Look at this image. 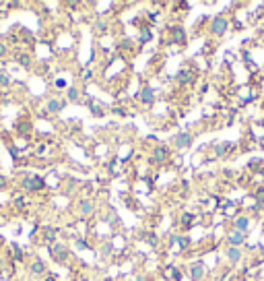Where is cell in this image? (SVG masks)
I'll list each match as a JSON object with an SVG mask.
<instances>
[{"label":"cell","instance_id":"9","mask_svg":"<svg viewBox=\"0 0 264 281\" xmlns=\"http://www.w3.org/2000/svg\"><path fill=\"white\" fill-rule=\"evenodd\" d=\"M15 62H17V66L29 70L33 66V56L29 54V52H17V54H15Z\"/></svg>","mask_w":264,"mask_h":281},{"label":"cell","instance_id":"20","mask_svg":"<svg viewBox=\"0 0 264 281\" xmlns=\"http://www.w3.org/2000/svg\"><path fill=\"white\" fill-rule=\"evenodd\" d=\"M229 149H231L229 143H217V145H215V155H217V157H225Z\"/></svg>","mask_w":264,"mask_h":281},{"label":"cell","instance_id":"14","mask_svg":"<svg viewBox=\"0 0 264 281\" xmlns=\"http://www.w3.org/2000/svg\"><path fill=\"white\" fill-rule=\"evenodd\" d=\"M83 99L81 91H79V87H68V91H66V101L70 103H79Z\"/></svg>","mask_w":264,"mask_h":281},{"label":"cell","instance_id":"12","mask_svg":"<svg viewBox=\"0 0 264 281\" xmlns=\"http://www.w3.org/2000/svg\"><path fill=\"white\" fill-rule=\"evenodd\" d=\"M233 230H237V232H241V234H248V232H250V217H248V215H239V217H235V221H233Z\"/></svg>","mask_w":264,"mask_h":281},{"label":"cell","instance_id":"29","mask_svg":"<svg viewBox=\"0 0 264 281\" xmlns=\"http://www.w3.org/2000/svg\"><path fill=\"white\" fill-rule=\"evenodd\" d=\"M260 248H262V250H264V240H262V244H260Z\"/></svg>","mask_w":264,"mask_h":281},{"label":"cell","instance_id":"3","mask_svg":"<svg viewBox=\"0 0 264 281\" xmlns=\"http://www.w3.org/2000/svg\"><path fill=\"white\" fill-rule=\"evenodd\" d=\"M29 275L31 277H46L48 275V265H46V260L40 258V256H33V260L29 262Z\"/></svg>","mask_w":264,"mask_h":281},{"label":"cell","instance_id":"8","mask_svg":"<svg viewBox=\"0 0 264 281\" xmlns=\"http://www.w3.org/2000/svg\"><path fill=\"white\" fill-rule=\"evenodd\" d=\"M151 160H153L155 164H165V162L169 160V149H167L165 145H157V147L153 149Z\"/></svg>","mask_w":264,"mask_h":281},{"label":"cell","instance_id":"26","mask_svg":"<svg viewBox=\"0 0 264 281\" xmlns=\"http://www.w3.org/2000/svg\"><path fill=\"white\" fill-rule=\"evenodd\" d=\"M54 85L58 87V89H62V87H66V81H64V79H56V81H54Z\"/></svg>","mask_w":264,"mask_h":281},{"label":"cell","instance_id":"24","mask_svg":"<svg viewBox=\"0 0 264 281\" xmlns=\"http://www.w3.org/2000/svg\"><path fill=\"white\" fill-rule=\"evenodd\" d=\"M9 184H11V180H9V176H5V174H0V192H3V190H7V188H9Z\"/></svg>","mask_w":264,"mask_h":281},{"label":"cell","instance_id":"19","mask_svg":"<svg viewBox=\"0 0 264 281\" xmlns=\"http://www.w3.org/2000/svg\"><path fill=\"white\" fill-rule=\"evenodd\" d=\"M15 83L13 75L11 73H0V87H5V89H9V87Z\"/></svg>","mask_w":264,"mask_h":281},{"label":"cell","instance_id":"10","mask_svg":"<svg viewBox=\"0 0 264 281\" xmlns=\"http://www.w3.org/2000/svg\"><path fill=\"white\" fill-rule=\"evenodd\" d=\"M31 132H33V124H31V122L27 120H21V122H17V134H19L21 138H31Z\"/></svg>","mask_w":264,"mask_h":281},{"label":"cell","instance_id":"13","mask_svg":"<svg viewBox=\"0 0 264 281\" xmlns=\"http://www.w3.org/2000/svg\"><path fill=\"white\" fill-rule=\"evenodd\" d=\"M27 205H29V199H27L25 192H19V195H15V197H13V207H15V209L23 211Z\"/></svg>","mask_w":264,"mask_h":281},{"label":"cell","instance_id":"2","mask_svg":"<svg viewBox=\"0 0 264 281\" xmlns=\"http://www.w3.org/2000/svg\"><path fill=\"white\" fill-rule=\"evenodd\" d=\"M192 143H194V134L188 132V130L178 132V134L173 136V147H175V149H180V151L190 149V147H192Z\"/></svg>","mask_w":264,"mask_h":281},{"label":"cell","instance_id":"5","mask_svg":"<svg viewBox=\"0 0 264 281\" xmlns=\"http://www.w3.org/2000/svg\"><path fill=\"white\" fill-rule=\"evenodd\" d=\"M66 99L64 97H50L48 101H46V112L48 114H60L64 108H66Z\"/></svg>","mask_w":264,"mask_h":281},{"label":"cell","instance_id":"1","mask_svg":"<svg viewBox=\"0 0 264 281\" xmlns=\"http://www.w3.org/2000/svg\"><path fill=\"white\" fill-rule=\"evenodd\" d=\"M44 188H46L44 176H40V174H23L21 190L25 192V195H38V192H42Z\"/></svg>","mask_w":264,"mask_h":281},{"label":"cell","instance_id":"22","mask_svg":"<svg viewBox=\"0 0 264 281\" xmlns=\"http://www.w3.org/2000/svg\"><path fill=\"white\" fill-rule=\"evenodd\" d=\"M192 81H194V75H192L190 73V70H184V73H180V83H192Z\"/></svg>","mask_w":264,"mask_h":281},{"label":"cell","instance_id":"25","mask_svg":"<svg viewBox=\"0 0 264 281\" xmlns=\"http://www.w3.org/2000/svg\"><path fill=\"white\" fill-rule=\"evenodd\" d=\"M81 79H83V81H91V79H93V70H91V68H85L83 73H81Z\"/></svg>","mask_w":264,"mask_h":281},{"label":"cell","instance_id":"31","mask_svg":"<svg viewBox=\"0 0 264 281\" xmlns=\"http://www.w3.org/2000/svg\"><path fill=\"white\" fill-rule=\"evenodd\" d=\"M0 23H3V21H0Z\"/></svg>","mask_w":264,"mask_h":281},{"label":"cell","instance_id":"18","mask_svg":"<svg viewBox=\"0 0 264 281\" xmlns=\"http://www.w3.org/2000/svg\"><path fill=\"white\" fill-rule=\"evenodd\" d=\"M190 277L194 281H200L204 277V267L202 265H194V267H192V271H190Z\"/></svg>","mask_w":264,"mask_h":281},{"label":"cell","instance_id":"11","mask_svg":"<svg viewBox=\"0 0 264 281\" xmlns=\"http://www.w3.org/2000/svg\"><path fill=\"white\" fill-rule=\"evenodd\" d=\"M243 242H245V234H241L237 230H231L229 234H227V244L233 246V248H239Z\"/></svg>","mask_w":264,"mask_h":281},{"label":"cell","instance_id":"7","mask_svg":"<svg viewBox=\"0 0 264 281\" xmlns=\"http://www.w3.org/2000/svg\"><path fill=\"white\" fill-rule=\"evenodd\" d=\"M48 248H50V254H52V258H54V260H58V262H64L66 260L68 250H66V246L62 242L52 244V246H48Z\"/></svg>","mask_w":264,"mask_h":281},{"label":"cell","instance_id":"30","mask_svg":"<svg viewBox=\"0 0 264 281\" xmlns=\"http://www.w3.org/2000/svg\"><path fill=\"white\" fill-rule=\"evenodd\" d=\"M105 281H112V279H110V277H108V279H105Z\"/></svg>","mask_w":264,"mask_h":281},{"label":"cell","instance_id":"17","mask_svg":"<svg viewBox=\"0 0 264 281\" xmlns=\"http://www.w3.org/2000/svg\"><path fill=\"white\" fill-rule=\"evenodd\" d=\"M173 42L175 44H186V33H184V29L182 27H173Z\"/></svg>","mask_w":264,"mask_h":281},{"label":"cell","instance_id":"21","mask_svg":"<svg viewBox=\"0 0 264 281\" xmlns=\"http://www.w3.org/2000/svg\"><path fill=\"white\" fill-rule=\"evenodd\" d=\"M9 52H11V44L0 40V60H5L9 56Z\"/></svg>","mask_w":264,"mask_h":281},{"label":"cell","instance_id":"16","mask_svg":"<svg viewBox=\"0 0 264 281\" xmlns=\"http://www.w3.org/2000/svg\"><path fill=\"white\" fill-rule=\"evenodd\" d=\"M241 256H243L241 248H233V246H229V248H227V258H229V260L233 262V265L241 260Z\"/></svg>","mask_w":264,"mask_h":281},{"label":"cell","instance_id":"6","mask_svg":"<svg viewBox=\"0 0 264 281\" xmlns=\"http://www.w3.org/2000/svg\"><path fill=\"white\" fill-rule=\"evenodd\" d=\"M95 201L93 199H89V197H85V199H81L79 201V213H81V217H91L93 213H95Z\"/></svg>","mask_w":264,"mask_h":281},{"label":"cell","instance_id":"15","mask_svg":"<svg viewBox=\"0 0 264 281\" xmlns=\"http://www.w3.org/2000/svg\"><path fill=\"white\" fill-rule=\"evenodd\" d=\"M140 103H143V105H153L155 103L153 89H143V91H140Z\"/></svg>","mask_w":264,"mask_h":281},{"label":"cell","instance_id":"27","mask_svg":"<svg viewBox=\"0 0 264 281\" xmlns=\"http://www.w3.org/2000/svg\"><path fill=\"white\" fill-rule=\"evenodd\" d=\"M151 40V31H143V38H140V42H147Z\"/></svg>","mask_w":264,"mask_h":281},{"label":"cell","instance_id":"28","mask_svg":"<svg viewBox=\"0 0 264 281\" xmlns=\"http://www.w3.org/2000/svg\"><path fill=\"white\" fill-rule=\"evenodd\" d=\"M258 174H260V176H262V178H264V170H260V172H258Z\"/></svg>","mask_w":264,"mask_h":281},{"label":"cell","instance_id":"23","mask_svg":"<svg viewBox=\"0 0 264 281\" xmlns=\"http://www.w3.org/2000/svg\"><path fill=\"white\" fill-rule=\"evenodd\" d=\"M89 108H91V114H93V116H103V114H105L103 105H99V103H91Z\"/></svg>","mask_w":264,"mask_h":281},{"label":"cell","instance_id":"4","mask_svg":"<svg viewBox=\"0 0 264 281\" xmlns=\"http://www.w3.org/2000/svg\"><path fill=\"white\" fill-rule=\"evenodd\" d=\"M227 29H229V19H227V17H223V15H217L213 21H210V33L213 35H223Z\"/></svg>","mask_w":264,"mask_h":281}]
</instances>
